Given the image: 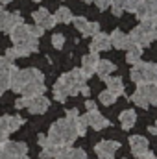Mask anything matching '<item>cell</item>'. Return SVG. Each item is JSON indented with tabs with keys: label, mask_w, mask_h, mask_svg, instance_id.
Segmentation results:
<instances>
[{
	"label": "cell",
	"mask_w": 157,
	"mask_h": 159,
	"mask_svg": "<svg viewBox=\"0 0 157 159\" xmlns=\"http://www.w3.org/2000/svg\"><path fill=\"white\" fill-rule=\"evenodd\" d=\"M7 122H9V133H13V131H17L24 124V119L17 117V115H7Z\"/></svg>",
	"instance_id": "cell-30"
},
{
	"label": "cell",
	"mask_w": 157,
	"mask_h": 159,
	"mask_svg": "<svg viewBox=\"0 0 157 159\" xmlns=\"http://www.w3.org/2000/svg\"><path fill=\"white\" fill-rule=\"evenodd\" d=\"M34 20H35V24L41 26L43 30H50V28H54L57 22H56V19H54V15H50V11L48 9H44V7H41L37 11H34Z\"/></svg>",
	"instance_id": "cell-7"
},
{
	"label": "cell",
	"mask_w": 157,
	"mask_h": 159,
	"mask_svg": "<svg viewBox=\"0 0 157 159\" xmlns=\"http://www.w3.org/2000/svg\"><path fill=\"white\" fill-rule=\"evenodd\" d=\"M11 83V70H0V96L9 89Z\"/></svg>",
	"instance_id": "cell-27"
},
{
	"label": "cell",
	"mask_w": 157,
	"mask_h": 159,
	"mask_svg": "<svg viewBox=\"0 0 157 159\" xmlns=\"http://www.w3.org/2000/svg\"><path fill=\"white\" fill-rule=\"evenodd\" d=\"M0 159H15V157H11V156H7L2 148H0Z\"/></svg>",
	"instance_id": "cell-46"
},
{
	"label": "cell",
	"mask_w": 157,
	"mask_h": 159,
	"mask_svg": "<svg viewBox=\"0 0 157 159\" xmlns=\"http://www.w3.org/2000/svg\"><path fill=\"white\" fill-rule=\"evenodd\" d=\"M154 157H155V156H154V154H152V152L148 150V152H146L144 156H141V157H139V159H154Z\"/></svg>",
	"instance_id": "cell-45"
},
{
	"label": "cell",
	"mask_w": 157,
	"mask_h": 159,
	"mask_svg": "<svg viewBox=\"0 0 157 159\" xmlns=\"http://www.w3.org/2000/svg\"><path fill=\"white\" fill-rule=\"evenodd\" d=\"M141 4V0H124V6H126V11H135L137 9V6Z\"/></svg>",
	"instance_id": "cell-37"
},
{
	"label": "cell",
	"mask_w": 157,
	"mask_h": 159,
	"mask_svg": "<svg viewBox=\"0 0 157 159\" xmlns=\"http://www.w3.org/2000/svg\"><path fill=\"white\" fill-rule=\"evenodd\" d=\"M54 159H87L85 150L81 148H70V146H61L57 156Z\"/></svg>",
	"instance_id": "cell-18"
},
{
	"label": "cell",
	"mask_w": 157,
	"mask_h": 159,
	"mask_svg": "<svg viewBox=\"0 0 157 159\" xmlns=\"http://www.w3.org/2000/svg\"><path fill=\"white\" fill-rule=\"evenodd\" d=\"M9 37H11V41H13L15 44H19V43H22V41H26L28 37H32V34H30V26H28V24H24V22L15 24V26L9 30Z\"/></svg>",
	"instance_id": "cell-16"
},
{
	"label": "cell",
	"mask_w": 157,
	"mask_h": 159,
	"mask_svg": "<svg viewBox=\"0 0 157 159\" xmlns=\"http://www.w3.org/2000/svg\"><path fill=\"white\" fill-rule=\"evenodd\" d=\"M150 102V106H157V85L155 83H144V85H139L137 87Z\"/></svg>",
	"instance_id": "cell-20"
},
{
	"label": "cell",
	"mask_w": 157,
	"mask_h": 159,
	"mask_svg": "<svg viewBox=\"0 0 157 159\" xmlns=\"http://www.w3.org/2000/svg\"><path fill=\"white\" fill-rule=\"evenodd\" d=\"M15 65H13V61L11 59H7L6 56L4 57H0V70H11Z\"/></svg>",
	"instance_id": "cell-36"
},
{
	"label": "cell",
	"mask_w": 157,
	"mask_h": 159,
	"mask_svg": "<svg viewBox=\"0 0 157 159\" xmlns=\"http://www.w3.org/2000/svg\"><path fill=\"white\" fill-rule=\"evenodd\" d=\"M78 115H79V111L76 109V107H72V109H67V117H65V119L76 120V119H78Z\"/></svg>",
	"instance_id": "cell-40"
},
{
	"label": "cell",
	"mask_w": 157,
	"mask_h": 159,
	"mask_svg": "<svg viewBox=\"0 0 157 159\" xmlns=\"http://www.w3.org/2000/svg\"><path fill=\"white\" fill-rule=\"evenodd\" d=\"M85 81H87V76L81 72V69H74L63 74L54 85V98L57 102H65L69 96H76L85 85Z\"/></svg>",
	"instance_id": "cell-1"
},
{
	"label": "cell",
	"mask_w": 157,
	"mask_h": 159,
	"mask_svg": "<svg viewBox=\"0 0 157 159\" xmlns=\"http://www.w3.org/2000/svg\"><path fill=\"white\" fill-rule=\"evenodd\" d=\"M34 2H41V0H34Z\"/></svg>",
	"instance_id": "cell-50"
},
{
	"label": "cell",
	"mask_w": 157,
	"mask_h": 159,
	"mask_svg": "<svg viewBox=\"0 0 157 159\" xmlns=\"http://www.w3.org/2000/svg\"><path fill=\"white\" fill-rule=\"evenodd\" d=\"M74 126H76V131H78V135H85L87 133V120H85V117H81V115H78V119L74 120Z\"/></svg>",
	"instance_id": "cell-32"
},
{
	"label": "cell",
	"mask_w": 157,
	"mask_h": 159,
	"mask_svg": "<svg viewBox=\"0 0 157 159\" xmlns=\"http://www.w3.org/2000/svg\"><path fill=\"white\" fill-rule=\"evenodd\" d=\"M7 135H9V122H7V115H6V117H0V144H4L7 141Z\"/></svg>",
	"instance_id": "cell-28"
},
{
	"label": "cell",
	"mask_w": 157,
	"mask_h": 159,
	"mask_svg": "<svg viewBox=\"0 0 157 159\" xmlns=\"http://www.w3.org/2000/svg\"><path fill=\"white\" fill-rule=\"evenodd\" d=\"M26 106H28V98H24V96L15 102V107H17V109H22V107H26Z\"/></svg>",
	"instance_id": "cell-41"
},
{
	"label": "cell",
	"mask_w": 157,
	"mask_h": 159,
	"mask_svg": "<svg viewBox=\"0 0 157 159\" xmlns=\"http://www.w3.org/2000/svg\"><path fill=\"white\" fill-rule=\"evenodd\" d=\"M2 150L11 157H24L28 154V146L24 143H15V141H6L2 144Z\"/></svg>",
	"instance_id": "cell-11"
},
{
	"label": "cell",
	"mask_w": 157,
	"mask_h": 159,
	"mask_svg": "<svg viewBox=\"0 0 157 159\" xmlns=\"http://www.w3.org/2000/svg\"><path fill=\"white\" fill-rule=\"evenodd\" d=\"M11 0H0V4H9Z\"/></svg>",
	"instance_id": "cell-48"
},
{
	"label": "cell",
	"mask_w": 157,
	"mask_h": 159,
	"mask_svg": "<svg viewBox=\"0 0 157 159\" xmlns=\"http://www.w3.org/2000/svg\"><path fill=\"white\" fill-rule=\"evenodd\" d=\"M111 11L115 17H120L124 11H126V6H124V0H111Z\"/></svg>",
	"instance_id": "cell-31"
},
{
	"label": "cell",
	"mask_w": 157,
	"mask_h": 159,
	"mask_svg": "<svg viewBox=\"0 0 157 159\" xmlns=\"http://www.w3.org/2000/svg\"><path fill=\"white\" fill-rule=\"evenodd\" d=\"M117 141H100L96 146H94V152L100 159H115V152L118 150Z\"/></svg>",
	"instance_id": "cell-6"
},
{
	"label": "cell",
	"mask_w": 157,
	"mask_h": 159,
	"mask_svg": "<svg viewBox=\"0 0 157 159\" xmlns=\"http://www.w3.org/2000/svg\"><path fill=\"white\" fill-rule=\"evenodd\" d=\"M135 122H137V113L133 109H124L120 113V124L124 129H131L135 126Z\"/></svg>",
	"instance_id": "cell-22"
},
{
	"label": "cell",
	"mask_w": 157,
	"mask_h": 159,
	"mask_svg": "<svg viewBox=\"0 0 157 159\" xmlns=\"http://www.w3.org/2000/svg\"><path fill=\"white\" fill-rule=\"evenodd\" d=\"M109 39H111V46H115L117 50H128V48H131L135 43H131L129 39V35L128 34H124V32H120V30H115L111 35H109Z\"/></svg>",
	"instance_id": "cell-12"
},
{
	"label": "cell",
	"mask_w": 157,
	"mask_h": 159,
	"mask_svg": "<svg viewBox=\"0 0 157 159\" xmlns=\"http://www.w3.org/2000/svg\"><path fill=\"white\" fill-rule=\"evenodd\" d=\"M48 107H50V100H48L46 96H43V94L28 98V106H26V109H28L30 113H34V115H43Z\"/></svg>",
	"instance_id": "cell-8"
},
{
	"label": "cell",
	"mask_w": 157,
	"mask_h": 159,
	"mask_svg": "<svg viewBox=\"0 0 157 159\" xmlns=\"http://www.w3.org/2000/svg\"><path fill=\"white\" fill-rule=\"evenodd\" d=\"M98 100H100V104H104V106H113L115 104V100H117V96L111 93V91H102L100 93V96H98Z\"/></svg>",
	"instance_id": "cell-29"
},
{
	"label": "cell",
	"mask_w": 157,
	"mask_h": 159,
	"mask_svg": "<svg viewBox=\"0 0 157 159\" xmlns=\"http://www.w3.org/2000/svg\"><path fill=\"white\" fill-rule=\"evenodd\" d=\"M139 20H152L157 19V0H141L137 9L133 11Z\"/></svg>",
	"instance_id": "cell-5"
},
{
	"label": "cell",
	"mask_w": 157,
	"mask_h": 159,
	"mask_svg": "<svg viewBox=\"0 0 157 159\" xmlns=\"http://www.w3.org/2000/svg\"><path fill=\"white\" fill-rule=\"evenodd\" d=\"M129 100H131V102H133L135 106H139V107H142V109H148V106H150V102H148V98H146V96H144V94H142V93H141L139 89H137V91H135V93L131 94V98H129Z\"/></svg>",
	"instance_id": "cell-25"
},
{
	"label": "cell",
	"mask_w": 157,
	"mask_h": 159,
	"mask_svg": "<svg viewBox=\"0 0 157 159\" xmlns=\"http://www.w3.org/2000/svg\"><path fill=\"white\" fill-rule=\"evenodd\" d=\"M155 126H157V124H155Z\"/></svg>",
	"instance_id": "cell-54"
},
{
	"label": "cell",
	"mask_w": 157,
	"mask_h": 159,
	"mask_svg": "<svg viewBox=\"0 0 157 159\" xmlns=\"http://www.w3.org/2000/svg\"><path fill=\"white\" fill-rule=\"evenodd\" d=\"M154 159H157V157H154Z\"/></svg>",
	"instance_id": "cell-53"
},
{
	"label": "cell",
	"mask_w": 157,
	"mask_h": 159,
	"mask_svg": "<svg viewBox=\"0 0 157 159\" xmlns=\"http://www.w3.org/2000/svg\"><path fill=\"white\" fill-rule=\"evenodd\" d=\"M126 52H128V54H126V61H128L129 65L139 63V61H141V57H142V48H141L139 44H133V46H131V48H128Z\"/></svg>",
	"instance_id": "cell-23"
},
{
	"label": "cell",
	"mask_w": 157,
	"mask_h": 159,
	"mask_svg": "<svg viewBox=\"0 0 157 159\" xmlns=\"http://www.w3.org/2000/svg\"><path fill=\"white\" fill-rule=\"evenodd\" d=\"M148 131H150L152 135H157V126H150V128H148Z\"/></svg>",
	"instance_id": "cell-47"
},
{
	"label": "cell",
	"mask_w": 157,
	"mask_h": 159,
	"mask_svg": "<svg viewBox=\"0 0 157 159\" xmlns=\"http://www.w3.org/2000/svg\"><path fill=\"white\" fill-rule=\"evenodd\" d=\"M104 81H105V85H107V91H111L117 98L126 94V91H124V81H122L120 76H107Z\"/></svg>",
	"instance_id": "cell-19"
},
{
	"label": "cell",
	"mask_w": 157,
	"mask_h": 159,
	"mask_svg": "<svg viewBox=\"0 0 157 159\" xmlns=\"http://www.w3.org/2000/svg\"><path fill=\"white\" fill-rule=\"evenodd\" d=\"M98 32H100V24H98V22H89L87 28H85V32H83V37H92V35H96Z\"/></svg>",
	"instance_id": "cell-34"
},
{
	"label": "cell",
	"mask_w": 157,
	"mask_h": 159,
	"mask_svg": "<svg viewBox=\"0 0 157 159\" xmlns=\"http://www.w3.org/2000/svg\"><path fill=\"white\" fill-rule=\"evenodd\" d=\"M46 91V87H44V81H28L19 93H22V96L24 98H32V96H39Z\"/></svg>",
	"instance_id": "cell-17"
},
{
	"label": "cell",
	"mask_w": 157,
	"mask_h": 159,
	"mask_svg": "<svg viewBox=\"0 0 157 159\" xmlns=\"http://www.w3.org/2000/svg\"><path fill=\"white\" fill-rule=\"evenodd\" d=\"M83 117H85V120H87V124H89L91 128H94V129H104V128L109 126V120L105 119L98 109L87 111V115H83Z\"/></svg>",
	"instance_id": "cell-15"
},
{
	"label": "cell",
	"mask_w": 157,
	"mask_h": 159,
	"mask_svg": "<svg viewBox=\"0 0 157 159\" xmlns=\"http://www.w3.org/2000/svg\"><path fill=\"white\" fill-rule=\"evenodd\" d=\"M54 19H56V22H63V24H69V22H72V11H70L69 7H59V9L56 11Z\"/></svg>",
	"instance_id": "cell-24"
},
{
	"label": "cell",
	"mask_w": 157,
	"mask_h": 159,
	"mask_svg": "<svg viewBox=\"0 0 157 159\" xmlns=\"http://www.w3.org/2000/svg\"><path fill=\"white\" fill-rule=\"evenodd\" d=\"M79 93H81V94H85V96H89V93H91V89L87 87V83H85V85L81 87V91H79Z\"/></svg>",
	"instance_id": "cell-44"
},
{
	"label": "cell",
	"mask_w": 157,
	"mask_h": 159,
	"mask_svg": "<svg viewBox=\"0 0 157 159\" xmlns=\"http://www.w3.org/2000/svg\"><path fill=\"white\" fill-rule=\"evenodd\" d=\"M111 48V39L107 34H102L98 32L96 35H92V41H91V52H107Z\"/></svg>",
	"instance_id": "cell-13"
},
{
	"label": "cell",
	"mask_w": 157,
	"mask_h": 159,
	"mask_svg": "<svg viewBox=\"0 0 157 159\" xmlns=\"http://www.w3.org/2000/svg\"><path fill=\"white\" fill-rule=\"evenodd\" d=\"M129 76H131V81L137 85H144V83H155L157 85V65L139 61L133 65Z\"/></svg>",
	"instance_id": "cell-3"
},
{
	"label": "cell",
	"mask_w": 157,
	"mask_h": 159,
	"mask_svg": "<svg viewBox=\"0 0 157 159\" xmlns=\"http://www.w3.org/2000/svg\"><path fill=\"white\" fill-rule=\"evenodd\" d=\"M30 34H32L34 37H37V39H39L41 35L44 34V30H43L41 26H37V24H35V26H30Z\"/></svg>",
	"instance_id": "cell-38"
},
{
	"label": "cell",
	"mask_w": 157,
	"mask_h": 159,
	"mask_svg": "<svg viewBox=\"0 0 157 159\" xmlns=\"http://www.w3.org/2000/svg\"><path fill=\"white\" fill-rule=\"evenodd\" d=\"M22 17L19 13H9L0 9V32H9L15 24H20Z\"/></svg>",
	"instance_id": "cell-10"
},
{
	"label": "cell",
	"mask_w": 157,
	"mask_h": 159,
	"mask_svg": "<svg viewBox=\"0 0 157 159\" xmlns=\"http://www.w3.org/2000/svg\"><path fill=\"white\" fill-rule=\"evenodd\" d=\"M111 72H115V65L109 59H100L96 65V74L102 80H105L107 76H111Z\"/></svg>",
	"instance_id": "cell-21"
},
{
	"label": "cell",
	"mask_w": 157,
	"mask_h": 159,
	"mask_svg": "<svg viewBox=\"0 0 157 159\" xmlns=\"http://www.w3.org/2000/svg\"><path fill=\"white\" fill-rule=\"evenodd\" d=\"M81 2H92V0H81Z\"/></svg>",
	"instance_id": "cell-49"
},
{
	"label": "cell",
	"mask_w": 157,
	"mask_h": 159,
	"mask_svg": "<svg viewBox=\"0 0 157 159\" xmlns=\"http://www.w3.org/2000/svg\"><path fill=\"white\" fill-rule=\"evenodd\" d=\"M63 44H65V37H63V34H54V35H52V46H54V48L61 50Z\"/></svg>",
	"instance_id": "cell-35"
},
{
	"label": "cell",
	"mask_w": 157,
	"mask_h": 159,
	"mask_svg": "<svg viewBox=\"0 0 157 159\" xmlns=\"http://www.w3.org/2000/svg\"><path fill=\"white\" fill-rule=\"evenodd\" d=\"M72 22H74V28H76L78 32H81V35H83V32H85L89 20H87L85 17H72Z\"/></svg>",
	"instance_id": "cell-33"
},
{
	"label": "cell",
	"mask_w": 157,
	"mask_h": 159,
	"mask_svg": "<svg viewBox=\"0 0 157 159\" xmlns=\"http://www.w3.org/2000/svg\"><path fill=\"white\" fill-rule=\"evenodd\" d=\"M0 148H2V144H0Z\"/></svg>",
	"instance_id": "cell-52"
},
{
	"label": "cell",
	"mask_w": 157,
	"mask_h": 159,
	"mask_svg": "<svg viewBox=\"0 0 157 159\" xmlns=\"http://www.w3.org/2000/svg\"><path fill=\"white\" fill-rule=\"evenodd\" d=\"M0 9H2V4H0Z\"/></svg>",
	"instance_id": "cell-51"
},
{
	"label": "cell",
	"mask_w": 157,
	"mask_h": 159,
	"mask_svg": "<svg viewBox=\"0 0 157 159\" xmlns=\"http://www.w3.org/2000/svg\"><path fill=\"white\" fill-rule=\"evenodd\" d=\"M59 148L61 146H56V144H46V146H43V150H41V159H52L57 156V152H59Z\"/></svg>",
	"instance_id": "cell-26"
},
{
	"label": "cell",
	"mask_w": 157,
	"mask_h": 159,
	"mask_svg": "<svg viewBox=\"0 0 157 159\" xmlns=\"http://www.w3.org/2000/svg\"><path fill=\"white\" fill-rule=\"evenodd\" d=\"M78 137L79 135L76 131L74 120H69V119H61L57 122H54L50 126L48 135H46L48 143L56 144V146H70V144H74V141Z\"/></svg>",
	"instance_id": "cell-2"
},
{
	"label": "cell",
	"mask_w": 157,
	"mask_h": 159,
	"mask_svg": "<svg viewBox=\"0 0 157 159\" xmlns=\"http://www.w3.org/2000/svg\"><path fill=\"white\" fill-rule=\"evenodd\" d=\"M85 107H87V111H94V109H98V107H96V102H92V100H87V102H85Z\"/></svg>",
	"instance_id": "cell-42"
},
{
	"label": "cell",
	"mask_w": 157,
	"mask_h": 159,
	"mask_svg": "<svg viewBox=\"0 0 157 159\" xmlns=\"http://www.w3.org/2000/svg\"><path fill=\"white\" fill-rule=\"evenodd\" d=\"M98 61H100V57H98L96 52H91V54L83 56V59H81V72H83L87 78H91V76L96 72V65H98Z\"/></svg>",
	"instance_id": "cell-14"
},
{
	"label": "cell",
	"mask_w": 157,
	"mask_h": 159,
	"mask_svg": "<svg viewBox=\"0 0 157 159\" xmlns=\"http://www.w3.org/2000/svg\"><path fill=\"white\" fill-rule=\"evenodd\" d=\"M96 6H98V9L100 11H104V9H107L109 6H111V0H92Z\"/></svg>",
	"instance_id": "cell-39"
},
{
	"label": "cell",
	"mask_w": 157,
	"mask_h": 159,
	"mask_svg": "<svg viewBox=\"0 0 157 159\" xmlns=\"http://www.w3.org/2000/svg\"><path fill=\"white\" fill-rule=\"evenodd\" d=\"M154 20H155V19H152V20H141V24L135 26V28L131 30V34H129L131 43L139 44L141 48L150 46V43L154 41V34H152V24H154Z\"/></svg>",
	"instance_id": "cell-4"
},
{
	"label": "cell",
	"mask_w": 157,
	"mask_h": 159,
	"mask_svg": "<svg viewBox=\"0 0 157 159\" xmlns=\"http://www.w3.org/2000/svg\"><path fill=\"white\" fill-rule=\"evenodd\" d=\"M129 146H131V154H133L135 157H141V156H144V154L150 150L148 139L142 137V135H131V137H129Z\"/></svg>",
	"instance_id": "cell-9"
},
{
	"label": "cell",
	"mask_w": 157,
	"mask_h": 159,
	"mask_svg": "<svg viewBox=\"0 0 157 159\" xmlns=\"http://www.w3.org/2000/svg\"><path fill=\"white\" fill-rule=\"evenodd\" d=\"M37 143H39V146H46V144H48V139H46L44 135H39V137H37Z\"/></svg>",
	"instance_id": "cell-43"
}]
</instances>
